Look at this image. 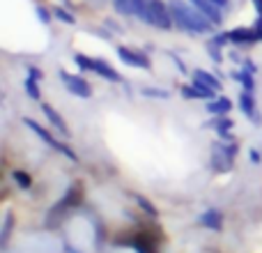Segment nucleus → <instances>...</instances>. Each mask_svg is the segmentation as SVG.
I'll return each mask as SVG.
<instances>
[{"instance_id": "28", "label": "nucleus", "mask_w": 262, "mask_h": 253, "mask_svg": "<svg viewBox=\"0 0 262 253\" xmlns=\"http://www.w3.org/2000/svg\"><path fill=\"white\" fill-rule=\"evenodd\" d=\"M212 44L221 46V49H223V46H228V44H230V39H228V32H221V35H214V37H212Z\"/></svg>"}, {"instance_id": "17", "label": "nucleus", "mask_w": 262, "mask_h": 253, "mask_svg": "<svg viewBox=\"0 0 262 253\" xmlns=\"http://www.w3.org/2000/svg\"><path fill=\"white\" fill-rule=\"evenodd\" d=\"M193 78H200L205 86H209L212 90H216V92L221 90V78H219L216 74L207 72V69H195V72H193Z\"/></svg>"}, {"instance_id": "9", "label": "nucleus", "mask_w": 262, "mask_h": 253, "mask_svg": "<svg viewBox=\"0 0 262 253\" xmlns=\"http://www.w3.org/2000/svg\"><path fill=\"white\" fill-rule=\"evenodd\" d=\"M41 113L46 115V120H49L51 126H53V129L58 131L60 136H64V138H67V136H69V126L62 120V115H60L58 111L53 109V106H51V104H41Z\"/></svg>"}, {"instance_id": "4", "label": "nucleus", "mask_w": 262, "mask_h": 253, "mask_svg": "<svg viewBox=\"0 0 262 253\" xmlns=\"http://www.w3.org/2000/svg\"><path fill=\"white\" fill-rule=\"evenodd\" d=\"M118 58L122 60L124 65L136 67V69H149L152 67V62H149L147 55L138 53V51H134V49H127V46H118Z\"/></svg>"}, {"instance_id": "35", "label": "nucleus", "mask_w": 262, "mask_h": 253, "mask_svg": "<svg viewBox=\"0 0 262 253\" xmlns=\"http://www.w3.org/2000/svg\"><path fill=\"white\" fill-rule=\"evenodd\" d=\"M67 251H69V253H78V251H74V249H72V246H67Z\"/></svg>"}, {"instance_id": "12", "label": "nucleus", "mask_w": 262, "mask_h": 253, "mask_svg": "<svg viewBox=\"0 0 262 253\" xmlns=\"http://www.w3.org/2000/svg\"><path fill=\"white\" fill-rule=\"evenodd\" d=\"M129 5H131V16H136L138 21L147 23V26H154V18H152V12H149L147 0H129Z\"/></svg>"}, {"instance_id": "15", "label": "nucleus", "mask_w": 262, "mask_h": 253, "mask_svg": "<svg viewBox=\"0 0 262 253\" xmlns=\"http://www.w3.org/2000/svg\"><path fill=\"white\" fill-rule=\"evenodd\" d=\"M230 76H232V81H237L242 88H244V90H253V88H255L253 72H249V69H235Z\"/></svg>"}, {"instance_id": "6", "label": "nucleus", "mask_w": 262, "mask_h": 253, "mask_svg": "<svg viewBox=\"0 0 262 253\" xmlns=\"http://www.w3.org/2000/svg\"><path fill=\"white\" fill-rule=\"evenodd\" d=\"M239 109L251 122H260V115H258V106H255V97H253V90H244L242 88L239 92Z\"/></svg>"}, {"instance_id": "33", "label": "nucleus", "mask_w": 262, "mask_h": 253, "mask_svg": "<svg viewBox=\"0 0 262 253\" xmlns=\"http://www.w3.org/2000/svg\"><path fill=\"white\" fill-rule=\"evenodd\" d=\"M214 5H216V7H221V9H228L230 7V0H212Z\"/></svg>"}, {"instance_id": "16", "label": "nucleus", "mask_w": 262, "mask_h": 253, "mask_svg": "<svg viewBox=\"0 0 262 253\" xmlns=\"http://www.w3.org/2000/svg\"><path fill=\"white\" fill-rule=\"evenodd\" d=\"M209 126H212V129H216L219 136H223V138L230 140V129L235 126V122H232L228 115H221V118H214L212 122H209Z\"/></svg>"}, {"instance_id": "18", "label": "nucleus", "mask_w": 262, "mask_h": 253, "mask_svg": "<svg viewBox=\"0 0 262 253\" xmlns=\"http://www.w3.org/2000/svg\"><path fill=\"white\" fill-rule=\"evenodd\" d=\"M12 228H14V214L12 212H5V221H3V233H0V246H7V240L12 235Z\"/></svg>"}, {"instance_id": "1", "label": "nucleus", "mask_w": 262, "mask_h": 253, "mask_svg": "<svg viewBox=\"0 0 262 253\" xmlns=\"http://www.w3.org/2000/svg\"><path fill=\"white\" fill-rule=\"evenodd\" d=\"M172 12V21L177 28L186 32H193V35H209L214 28V23L209 21L205 14H200L189 0H168Z\"/></svg>"}, {"instance_id": "13", "label": "nucleus", "mask_w": 262, "mask_h": 253, "mask_svg": "<svg viewBox=\"0 0 262 253\" xmlns=\"http://www.w3.org/2000/svg\"><path fill=\"white\" fill-rule=\"evenodd\" d=\"M232 111V101L228 97H221L219 95L216 99L207 101V113L214 115V118H221V115H228Z\"/></svg>"}, {"instance_id": "3", "label": "nucleus", "mask_w": 262, "mask_h": 253, "mask_svg": "<svg viewBox=\"0 0 262 253\" xmlns=\"http://www.w3.org/2000/svg\"><path fill=\"white\" fill-rule=\"evenodd\" d=\"M60 78H62L64 88H67L72 95L81 97V99H90V97H92L90 83H88L83 76H78V74H69V72H64V69H62V72H60Z\"/></svg>"}, {"instance_id": "5", "label": "nucleus", "mask_w": 262, "mask_h": 253, "mask_svg": "<svg viewBox=\"0 0 262 253\" xmlns=\"http://www.w3.org/2000/svg\"><path fill=\"white\" fill-rule=\"evenodd\" d=\"M228 39L232 46H251L258 44L260 35L255 28H235V30H228Z\"/></svg>"}, {"instance_id": "23", "label": "nucleus", "mask_w": 262, "mask_h": 253, "mask_svg": "<svg viewBox=\"0 0 262 253\" xmlns=\"http://www.w3.org/2000/svg\"><path fill=\"white\" fill-rule=\"evenodd\" d=\"M74 62L81 67V72H92V62H95V58H88L85 53H74Z\"/></svg>"}, {"instance_id": "29", "label": "nucleus", "mask_w": 262, "mask_h": 253, "mask_svg": "<svg viewBox=\"0 0 262 253\" xmlns=\"http://www.w3.org/2000/svg\"><path fill=\"white\" fill-rule=\"evenodd\" d=\"M249 159H251V163H255V166H258V163L262 161V157H260V152L255 147H251L249 150Z\"/></svg>"}, {"instance_id": "27", "label": "nucleus", "mask_w": 262, "mask_h": 253, "mask_svg": "<svg viewBox=\"0 0 262 253\" xmlns=\"http://www.w3.org/2000/svg\"><path fill=\"white\" fill-rule=\"evenodd\" d=\"M207 51H209V55H212L214 62H223V51H221V46H216V44H212V41H209V44H207Z\"/></svg>"}, {"instance_id": "24", "label": "nucleus", "mask_w": 262, "mask_h": 253, "mask_svg": "<svg viewBox=\"0 0 262 253\" xmlns=\"http://www.w3.org/2000/svg\"><path fill=\"white\" fill-rule=\"evenodd\" d=\"M23 88H26V92H28V97H30V99H39V97H41V92H39V81H32V78H26Z\"/></svg>"}, {"instance_id": "19", "label": "nucleus", "mask_w": 262, "mask_h": 253, "mask_svg": "<svg viewBox=\"0 0 262 253\" xmlns=\"http://www.w3.org/2000/svg\"><path fill=\"white\" fill-rule=\"evenodd\" d=\"M12 180L18 184V189H23V191L32 189V177L28 175L26 171H18V168H14V171H12Z\"/></svg>"}, {"instance_id": "11", "label": "nucleus", "mask_w": 262, "mask_h": 253, "mask_svg": "<svg viewBox=\"0 0 262 253\" xmlns=\"http://www.w3.org/2000/svg\"><path fill=\"white\" fill-rule=\"evenodd\" d=\"M212 147H214V152H212V168L216 173H228L232 168V163H235V159L228 157V154L219 147V143H214Z\"/></svg>"}, {"instance_id": "8", "label": "nucleus", "mask_w": 262, "mask_h": 253, "mask_svg": "<svg viewBox=\"0 0 262 253\" xmlns=\"http://www.w3.org/2000/svg\"><path fill=\"white\" fill-rule=\"evenodd\" d=\"M191 5H193L195 9H198L200 14H205V16L209 18V21L214 23V26H219V23L223 21V12L221 7H216V5L212 3V0H189Z\"/></svg>"}, {"instance_id": "31", "label": "nucleus", "mask_w": 262, "mask_h": 253, "mask_svg": "<svg viewBox=\"0 0 262 253\" xmlns=\"http://www.w3.org/2000/svg\"><path fill=\"white\" fill-rule=\"evenodd\" d=\"M35 12H37V14H39L41 23H49V21H51V14H49V12H46V9H44V7H37V9H35Z\"/></svg>"}, {"instance_id": "32", "label": "nucleus", "mask_w": 262, "mask_h": 253, "mask_svg": "<svg viewBox=\"0 0 262 253\" xmlns=\"http://www.w3.org/2000/svg\"><path fill=\"white\" fill-rule=\"evenodd\" d=\"M170 58H172V62H175V65H177V69H180V72H182V74H186V67H184V62H182V60H180V58H177V55H175V53H170Z\"/></svg>"}, {"instance_id": "26", "label": "nucleus", "mask_w": 262, "mask_h": 253, "mask_svg": "<svg viewBox=\"0 0 262 253\" xmlns=\"http://www.w3.org/2000/svg\"><path fill=\"white\" fill-rule=\"evenodd\" d=\"M113 7L118 14H122V16H131V5L129 0H113Z\"/></svg>"}, {"instance_id": "25", "label": "nucleus", "mask_w": 262, "mask_h": 253, "mask_svg": "<svg viewBox=\"0 0 262 253\" xmlns=\"http://www.w3.org/2000/svg\"><path fill=\"white\" fill-rule=\"evenodd\" d=\"M53 16L60 18L62 23H67V26H74V23H76V16H74V14H69L64 7H55L53 9Z\"/></svg>"}, {"instance_id": "30", "label": "nucleus", "mask_w": 262, "mask_h": 253, "mask_svg": "<svg viewBox=\"0 0 262 253\" xmlns=\"http://www.w3.org/2000/svg\"><path fill=\"white\" fill-rule=\"evenodd\" d=\"M28 78H32V81H39V78H41V69L30 67V69H28Z\"/></svg>"}, {"instance_id": "20", "label": "nucleus", "mask_w": 262, "mask_h": 253, "mask_svg": "<svg viewBox=\"0 0 262 253\" xmlns=\"http://www.w3.org/2000/svg\"><path fill=\"white\" fill-rule=\"evenodd\" d=\"M182 97H184V99H195V101H203V99L207 101V97L198 90L195 83H191V86H182Z\"/></svg>"}, {"instance_id": "14", "label": "nucleus", "mask_w": 262, "mask_h": 253, "mask_svg": "<svg viewBox=\"0 0 262 253\" xmlns=\"http://www.w3.org/2000/svg\"><path fill=\"white\" fill-rule=\"evenodd\" d=\"M23 124H26L28 129H30L32 134L37 136V138H41V140H44L46 145H51V147H55V143H58V138H55V136L51 134L49 129H44V126H41V124H37L35 120H30V118H26V120H23Z\"/></svg>"}, {"instance_id": "21", "label": "nucleus", "mask_w": 262, "mask_h": 253, "mask_svg": "<svg viewBox=\"0 0 262 253\" xmlns=\"http://www.w3.org/2000/svg\"><path fill=\"white\" fill-rule=\"evenodd\" d=\"M134 200H136V203H138V207H140V209H143V212H147V214H149V217H152V219H157V217H159L157 207H154V205H152V203H149V200H147V198H145V196L136 194V196H134Z\"/></svg>"}, {"instance_id": "10", "label": "nucleus", "mask_w": 262, "mask_h": 253, "mask_svg": "<svg viewBox=\"0 0 262 253\" xmlns=\"http://www.w3.org/2000/svg\"><path fill=\"white\" fill-rule=\"evenodd\" d=\"M198 223L203 228H207V230H216L219 233V230H223V214L219 212V209L209 207L198 217Z\"/></svg>"}, {"instance_id": "7", "label": "nucleus", "mask_w": 262, "mask_h": 253, "mask_svg": "<svg viewBox=\"0 0 262 253\" xmlns=\"http://www.w3.org/2000/svg\"><path fill=\"white\" fill-rule=\"evenodd\" d=\"M92 74H97V76H101L104 81H111V83H122L120 72L115 67H111L104 58H95V62H92Z\"/></svg>"}, {"instance_id": "34", "label": "nucleus", "mask_w": 262, "mask_h": 253, "mask_svg": "<svg viewBox=\"0 0 262 253\" xmlns=\"http://www.w3.org/2000/svg\"><path fill=\"white\" fill-rule=\"evenodd\" d=\"M255 7V12H258V16H262V0H251Z\"/></svg>"}, {"instance_id": "2", "label": "nucleus", "mask_w": 262, "mask_h": 253, "mask_svg": "<svg viewBox=\"0 0 262 253\" xmlns=\"http://www.w3.org/2000/svg\"><path fill=\"white\" fill-rule=\"evenodd\" d=\"M147 5H149V12H152V18H154V28H159V30H170V28L175 26L170 5H168L166 0H147Z\"/></svg>"}, {"instance_id": "22", "label": "nucleus", "mask_w": 262, "mask_h": 253, "mask_svg": "<svg viewBox=\"0 0 262 253\" xmlns=\"http://www.w3.org/2000/svg\"><path fill=\"white\" fill-rule=\"evenodd\" d=\"M140 92H143L145 97H149V99H168V97H170V92L163 90V88H149L147 86V88H143Z\"/></svg>"}]
</instances>
